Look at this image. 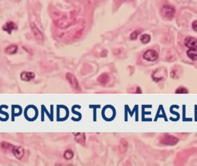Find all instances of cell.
Returning <instances> with one entry per match:
<instances>
[{
	"label": "cell",
	"mask_w": 197,
	"mask_h": 166,
	"mask_svg": "<svg viewBox=\"0 0 197 166\" xmlns=\"http://www.w3.org/2000/svg\"><path fill=\"white\" fill-rule=\"evenodd\" d=\"M167 74L168 73H167V69L164 67H161L156 69L152 73V78L155 82L158 83L167 78Z\"/></svg>",
	"instance_id": "1"
},
{
	"label": "cell",
	"mask_w": 197,
	"mask_h": 166,
	"mask_svg": "<svg viewBox=\"0 0 197 166\" xmlns=\"http://www.w3.org/2000/svg\"><path fill=\"white\" fill-rule=\"evenodd\" d=\"M178 141H179L178 138L168 134H163L162 136H161L159 138L160 143L165 145H170V146L175 145L178 143Z\"/></svg>",
	"instance_id": "2"
},
{
	"label": "cell",
	"mask_w": 197,
	"mask_h": 166,
	"mask_svg": "<svg viewBox=\"0 0 197 166\" xmlns=\"http://www.w3.org/2000/svg\"><path fill=\"white\" fill-rule=\"evenodd\" d=\"M175 12L176 10L175 9L174 7L168 5L163 6L161 8L160 10L161 14L162 15V16L164 18L169 19L172 18L174 17Z\"/></svg>",
	"instance_id": "3"
},
{
	"label": "cell",
	"mask_w": 197,
	"mask_h": 166,
	"mask_svg": "<svg viewBox=\"0 0 197 166\" xmlns=\"http://www.w3.org/2000/svg\"><path fill=\"white\" fill-rule=\"evenodd\" d=\"M66 78L73 89L77 91L81 92V88L79 84L78 80L73 74L68 73L66 74Z\"/></svg>",
	"instance_id": "4"
},
{
	"label": "cell",
	"mask_w": 197,
	"mask_h": 166,
	"mask_svg": "<svg viewBox=\"0 0 197 166\" xmlns=\"http://www.w3.org/2000/svg\"><path fill=\"white\" fill-rule=\"evenodd\" d=\"M159 54L157 51L154 50H148L143 54V58L149 62H154L157 60Z\"/></svg>",
	"instance_id": "5"
},
{
	"label": "cell",
	"mask_w": 197,
	"mask_h": 166,
	"mask_svg": "<svg viewBox=\"0 0 197 166\" xmlns=\"http://www.w3.org/2000/svg\"><path fill=\"white\" fill-rule=\"evenodd\" d=\"M31 28L33 35L35 37V39L39 43H43V39H44L43 35L41 31L38 29V28L37 27V26L35 24V23H32L31 24Z\"/></svg>",
	"instance_id": "6"
},
{
	"label": "cell",
	"mask_w": 197,
	"mask_h": 166,
	"mask_svg": "<svg viewBox=\"0 0 197 166\" xmlns=\"http://www.w3.org/2000/svg\"><path fill=\"white\" fill-rule=\"evenodd\" d=\"M184 45L189 49H197V39L192 37H186L184 41Z\"/></svg>",
	"instance_id": "7"
},
{
	"label": "cell",
	"mask_w": 197,
	"mask_h": 166,
	"mask_svg": "<svg viewBox=\"0 0 197 166\" xmlns=\"http://www.w3.org/2000/svg\"><path fill=\"white\" fill-rule=\"evenodd\" d=\"M12 152L14 156L18 160L22 159L24 155V148L21 146H14Z\"/></svg>",
	"instance_id": "8"
},
{
	"label": "cell",
	"mask_w": 197,
	"mask_h": 166,
	"mask_svg": "<svg viewBox=\"0 0 197 166\" xmlns=\"http://www.w3.org/2000/svg\"><path fill=\"white\" fill-rule=\"evenodd\" d=\"M17 28L18 27L16 24L12 22H9L6 23L4 26L2 27V30L8 32L9 34H10L14 30H17Z\"/></svg>",
	"instance_id": "9"
},
{
	"label": "cell",
	"mask_w": 197,
	"mask_h": 166,
	"mask_svg": "<svg viewBox=\"0 0 197 166\" xmlns=\"http://www.w3.org/2000/svg\"><path fill=\"white\" fill-rule=\"evenodd\" d=\"M35 77V74L32 72H23L20 75L22 80L25 81H30Z\"/></svg>",
	"instance_id": "10"
},
{
	"label": "cell",
	"mask_w": 197,
	"mask_h": 166,
	"mask_svg": "<svg viewBox=\"0 0 197 166\" xmlns=\"http://www.w3.org/2000/svg\"><path fill=\"white\" fill-rule=\"evenodd\" d=\"M74 140L81 145L84 146L85 145V134L84 133H77L74 134Z\"/></svg>",
	"instance_id": "11"
},
{
	"label": "cell",
	"mask_w": 197,
	"mask_h": 166,
	"mask_svg": "<svg viewBox=\"0 0 197 166\" xmlns=\"http://www.w3.org/2000/svg\"><path fill=\"white\" fill-rule=\"evenodd\" d=\"M128 141L122 138L120 140L119 145V151L120 153H124L127 151L128 148Z\"/></svg>",
	"instance_id": "12"
},
{
	"label": "cell",
	"mask_w": 197,
	"mask_h": 166,
	"mask_svg": "<svg viewBox=\"0 0 197 166\" xmlns=\"http://www.w3.org/2000/svg\"><path fill=\"white\" fill-rule=\"evenodd\" d=\"M97 81L102 85H105L109 83L110 80V76L107 73H102L97 77Z\"/></svg>",
	"instance_id": "13"
},
{
	"label": "cell",
	"mask_w": 197,
	"mask_h": 166,
	"mask_svg": "<svg viewBox=\"0 0 197 166\" xmlns=\"http://www.w3.org/2000/svg\"><path fill=\"white\" fill-rule=\"evenodd\" d=\"M0 147L4 151H12L14 145L10 143H8V142L2 141L0 144Z\"/></svg>",
	"instance_id": "14"
},
{
	"label": "cell",
	"mask_w": 197,
	"mask_h": 166,
	"mask_svg": "<svg viewBox=\"0 0 197 166\" xmlns=\"http://www.w3.org/2000/svg\"><path fill=\"white\" fill-rule=\"evenodd\" d=\"M187 55L188 57L193 61L197 60V49H190L187 51Z\"/></svg>",
	"instance_id": "15"
},
{
	"label": "cell",
	"mask_w": 197,
	"mask_h": 166,
	"mask_svg": "<svg viewBox=\"0 0 197 166\" xmlns=\"http://www.w3.org/2000/svg\"><path fill=\"white\" fill-rule=\"evenodd\" d=\"M18 49V46H16V45H12L8 46L5 49V53L6 54H8L12 55V54H14L15 53H17Z\"/></svg>",
	"instance_id": "16"
},
{
	"label": "cell",
	"mask_w": 197,
	"mask_h": 166,
	"mask_svg": "<svg viewBox=\"0 0 197 166\" xmlns=\"http://www.w3.org/2000/svg\"><path fill=\"white\" fill-rule=\"evenodd\" d=\"M178 69H173L170 73L171 77L173 79H178L180 77V75L182 74V72L180 70H178Z\"/></svg>",
	"instance_id": "17"
},
{
	"label": "cell",
	"mask_w": 197,
	"mask_h": 166,
	"mask_svg": "<svg viewBox=\"0 0 197 166\" xmlns=\"http://www.w3.org/2000/svg\"><path fill=\"white\" fill-rule=\"evenodd\" d=\"M64 157L66 160H71L74 157L73 151L71 149H67L65 151Z\"/></svg>",
	"instance_id": "18"
},
{
	"label": "cell",
	"mask_w": 197,
	"mask_h": 166,
	"mask_svg": "<svg viewBox=\"0 0 197 166\" xmlns=\"http://www.w3.org/2000/svg\"><path fill=\"white\" fill-rule=\"evenodd\" d=\"M151 35L149 34H144L141 37H140V41L143 44L148 43L149 42L151 41Z\"/></svg>",
	"instance_id": "19"
},
{
	"label": "cell",
	"mask_w": 197,
	"mask_h": 166,
	"mask_svg": "<svg viewBox=\"0 0 197 166\" xmlns=\"http://www.w3.org/2000/svg\"><path fill=\"white\" fill-rule=\"evenodd\" d=\"M188 92V89L186 88L183 87H180L176 89L175 91L176 93H180V94H183V93H187Z\"/></svg>",
	"instance_id": "20"
},
{
	"label": "cell",
	"mask_w": 197,
	"mask_h": 166,
	"mask_svg": "<svg viewBox=\"0 0 197 166\" xmlns=\"http://www.w3.org/2000/svg\"><path fill=\"white\" fill-rule=\"evenodd\" d=\"M139 34H140V32H139L138 31H134V32H132V33L131 34V35H130V39H131L132 40H136V39H137V38Z\"/></svg>",
	"instance_id": "21"
},
{
	"label": "cell",
	"mask_w": 197,
	"mask_h": 166,
	"mask_svg": "<svg viewBox=\"0 0 197 166\" xmlns=\"http://www.w3.org/2000/svg\"><path fill=\"white\" fill-rule=\"evenodd\" d=\"M192 27L195 32H197V20H195L192 23Z\"/></svg>",
	"instance_id": "22"
},
{
	"label": "cell",
	"mask_w": 197,
	"mask_h": 166,
	"mask_svg": "<svg viewBox=\"0 0 197 166\" xmlns=\"http://www.w3.org/2000/svg\"><path fill=\"white\" fill-rule=\"evenodd\" d=\"M107 51L103 50L101 53L100 55L102 57H105L107 55Z\"/></svg>",
	"instance_id": "23"
}]
</instances>
